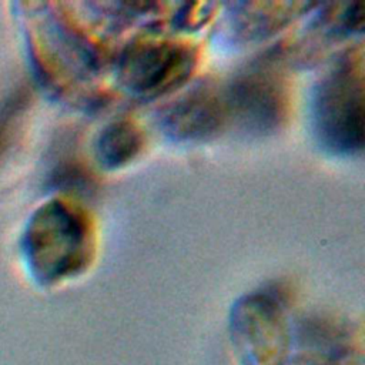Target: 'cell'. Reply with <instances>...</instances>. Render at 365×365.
<instances>
[{
	"mask_svg": "<svg viewBox=\"0 0 365 365\" xmlns=\"http://www.w3.org/2000/svg\"><path fill=\"white\" fill-rule=\"evenodd\" d=\"M362 48L351 47L318 80L311 100V125L318 145L334 155L364 148Z\"/></svg>",
	"mask_w": 365,
	"mask_h": 365,
	"instance_id": "cell-1",
	"label": "cell"
},
{
	"mask_svg": "<svg viewBox=\"0 0 365 365\" xmlns=\"http://www.w3.org/2000/svg\"><path fill=\"white\" fill-rule=\"evenodd\" d=\"M198 63L194 44L165 37L135 38L115 63V81L128 96L148 101L181 88Z\"/></svg>",
	"mask_w": 365,
	"mask_h": 365,
	"instance_id": "cell-2",
	"label": "cell"
},
{
	"mask_svg": "<svg viewBox=\"0 0 365 365\" xmlns=\"http://www.w3.org/2000/svg\"><path fill=\"white\" fill-rule=\"evenodd\" d=\"M222 96L227 127L252 137L275 133L285 121L288 101L278 51L241 68L222 86Z\"/></svg>",
	"mask_w": 365,
	"mask_h": 365,
	"instance_id": "cell-3",
	"label": "cell"
},
{
	"mask_svg": "<svg viewBox=\"0 0 365 365\" xmlns=\"http://www.w3.org/2000/svg\"><path fill=\"white\" fill-rule=\"evenodd\" d=\"M29 240L34 264L48 279L76 275L91 261L88 220L64 202L53 201L38 211Z\"/></svg>",
	"mask_w": 365,
	"mask_h": 365,
	"instance_id": "cell-4",
	"label": "cell"
},
{
	"mask_svg": "<svg viewBox=\"0 0 365 365\" xmlns=\"http://www.w3.org/2000/svg\"><path fill=\"white\" fill-rule=\"evenodd\" d=\"M277 294L255 292L232 309L231 334L244 365H282L288 351V328Z\"/></svg>",
	"mask_w": 365,
	"mask_h": 365,
	"instance_id": "cell-5",
	"label": "cell"
},
{
	"mask_svg": "<svg viewBox=\"0 0 365 365\" xmlns=\"http://www.w3.org/2000/svg\"><path fill=\"white\" fill-rule=\"evenodd\" d=\"M163 133L180 143L204 141L227 127L222 86L201 80L168 101L158 114Z\"/></svg>",
	"mask_w": 365,
	"mask_h": 365,
	"instance_id": "cell-6",
	"label": "cell"
},
{
	"mask_svg": "<svg viewBox=\"0 0 365 365\" xmlns=\"http://www.w3.org/2000/svg\"><path fill=\"white\" fill-rule=\"evenodd\" d=\"M301 1H237L225 11V34L234 43L264 40L315 7Z\"/></svg>",
	"mask_w": 365,
	"mask_h": 365,
	"instance_id": "cell-7",
	"label": "cell"
},
{
	"mask_svg": "<svg viewBox=\"0 0 365 365\" xmlns=\"http://www.w3.org/2000/svg\"><path fill=\"white\" fill-rule=\"evenodd\" d=\"M144 147V135L131 120L120 118L104 125L97 134L94 154L100 167L118 170L135 160Z\"/></svg>",
	"mask_w": 365,
	"mask_h": 365,
	"instance_id": "cell-8",
	"label": "cell"
}]
</instances>
